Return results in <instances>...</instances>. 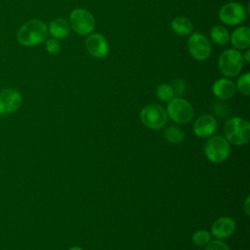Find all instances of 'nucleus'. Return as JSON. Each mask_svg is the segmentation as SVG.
<instances>
[{
  "instance_id": "f257e3e1",
  "label": "nucleus",
  "mask_w": 250,
  "mask_h": 250,
  "mask_svg": "<svg viewBox=\"0 0 250 250\" xmlns=\"http://www.w3.org/2000/svg\"><path fill=\"white\" fill-rule=\"evenodd\" d=\"M48 35V27L42 21L30 20L21 26L17 39L22 46L31 47L46 41Z\"/></svg>"
},
{
  "instance_id": "f03ea898",
  "label": "nucleus",
  "mask_w": 250,
  "mask_h": 250,
  "mask_svg": "<svg viewBox=\"0 0 250 250\" xmlns=\"http://www.w3.org/2000/svg\"><path fill=\"white\" fill-rule=\"evenodd\" d=\"M227 141L234 146H244L250 141V123L241 117H232L225 124Z\"/></svg>"
},
{
  "instance_id": "7ed1b4c3",
  "label": "nucleus",
  "mask_w": 250,
  "mask_h": 250,
  "mask_svg": "<svg viewBox=\"0 0 250 250\" xmlns=\"http://www.w3.org/2000/svg\"><path fill=\"white\" fill-rule=\"evenodd\" d=\"M142 123L150 130H159L163 128L168 121L166 109L158 104H150L143 107L140 112Z\"/></svg>"
},
{
  "instance_id": "20e7f679",
  "label": "nucleus",
  "mask_w": 250,
  "mask_h": 250,
  "mask_svg": "<svg viewBox=\"0 0 250 250\" xmlns=\"http://www.w3.org/2000/svg\"><path fill=\"white\" fill-rule=\"evenodd\" d=\"M166 112L177 124H187L193 118V107L187 100L177 97L168 102Z\"/></svg>"
},
{
  "instance_id": "39448f33",
  "label": "nucleus",
  "mask_w": 250,
  "mask_h": 250,
  "mask_svg": "<svg viewBox=\"0 0 250 250\" xmlns=\"http://www.w3.org/2000/svg\"><path fill=\"white\" fill-rule=\"evenodd\" d=\"M204 152L209 161L221 163L229 157L230 146L226 138L222 136H212L205 143Z\"/></svg>"
},
{
  "instance_id": "423d86ee",
  "label": "nucleus",
  "mask_w": 250,
  "mask_h": 250,
  "mask_svg": "<svg viewBox=\"0 0 250 250\" xmlns=\"http://www.w3.org/2000/svg\"><path fill=\"white\" fill-rule=\"evenodd\" d=\"M243 58L235 49H227L219 57L218 66L220 71L228 77L236 76L243 67Z\"/></svg>"
},
{
  "instance_id": "0eeeda50",
  "label": "nucleus",
  "mask_w": 250,
  "mask_h": 250,
  "mask_svg": "<svg viewBox=\"0 0 250 250\" xmlns=\"http://www.w3.org/2000/svg\"><path fill=\"white\" fill-rule=\"evenodd\" d=\"M69 25L79 35H89L95 29L96 21L93 15L82 8L71 11L69 16Z\"/></svg>"
},
{
  "instance_id": "6e6552de",
  "label": "nucleus",
  "mask_w": 250,
  "mask_h": 250,
  "mask_svg": "<svg viewBox=\"0 0 250 250\" xmlns=\"http://www.w3.org/2000/svg\"><path fill=\"white\" fill-rule=\"evenodd\" d=\"M188 49L190 56L197 61L207 60L212 52L210 41L199 32H194L188 40Z\"/></svg>"
},
{
  "instance_id": "1a4fd4ad",
  "label": "nucleus",
  "mask_w": 250,
  "mask_h": 250,
  "mask_svg": "<svg viewBox=\"0 0 250 250\" xmlns=\"http://www.w3.org/2000/svg\"><path fill=\"white\" fill-rule=\"evenodd\" d=\"M219 18L224 23L236 25L245 21L246 11L240 3L229 2L221 7L219 11Z\"/></svg>"
},
{
  "instance_id": "9d476101",
  "label": "nucleus",
  "mask_w": 250,
  "mask_h": 250,
  "mask_svg": "<svg viewBox=\"0 0 250 250\" xmlns=\"http://www.w3.org/2000/svg\"><path fill=\"white\" fill-rule=\"evenodd\" d=\"M22 104L21 93L15 89H4L0 92V115L17 111Z\"/></svg>"
},
{
  "instance_id": "9b49d317",
  "label": "nucleus",
  "mask_w": 250,
  "mask_h": 250,
  "mask_svg": "<svg viewBox=\"0 0 250 250\" xmlns=\"http://www.w3.org/2000/svg\"><path fill=\"white\" fill-rule=\"evenodd\" d=\"M89 54L95 58H104L108 53V43L104 36L100 33H90L85 41Z\"/></svg>"
},
{
  "instance_id": "f8f14e48",
  "label": "nucleus",
  "mask_w": 250,
  "mask_h": 250,
  "mask_svg": "<svg viewBox=\"0 0 250 250\" xmlns=\"http://www.w3.org/2000/svg\"><path fill=\"white\" fill-rule=\"evenodd\" d=\"M218 126L216 118L211 114H203L196 118L193 123V133L199 138L210 137L214 134Z\"/></svg>"
},
{
  "instance_id": "ddd939ff",
  "label": "nucleus",
  "mask_w": 250,
  "mask_h": 250,
  "mask_svg": "<svg viewBox=\"0 0 250 250\" xmlns=\"http://www.w3.org/2000/svg\"><path fill=\"white\" fill-rule=\"evenodd\" d=\"M235 229V221L230 217L217 219L211 227V234L216 239H225L230 236Z\"/></svg>"
},
{
  "instance_id": "4468645a",
  "label": "nucleus",
  "mask_w": 250,
  "mask_h": 250,
  "mask_svg": "<svg viewBox=\"0 0 250 250\" xmlns=\"http://www.w3.org/2000/svg\"><path fill=\"white\" fill-rule=\"evenodd\" d=\"M236 91L235 84L228 78H220L216 80L212 86L213 94L220 100L230 99Z\"/></svg>"
},
{
  "instance_id": "2eb2a0df",
  "label": "nucleus",
  "mask_w": 250,
  "mask_h": 250,
  "mask_svg": "<svg viewBox=\"0 0 250 250\" xmlns=\"http://www.w3.org/2000/svg\"><path fill=\"white\" fill-rule=\"evenodd\" d=\"M232 46L239 50H246L250 46V28L248 26H240L236 28L229 38Z\"/></svg>"
},
{
  "instance_id": "dca6fc26",
  "label": "nucleus",
  "mask_w": 250,
  "mask_h": 250,
  "mask_svg": "<svg viewBox=\"0 0 250 250\" xmlns=\"http://www.w3.org/2000/svg\"><path fill=\"white\" fill-rule=\"evenodd\" d=\"M70 25L64 19L58 18L50 22L48 31L55 39H63L68 36Z\"/></svg>"
},
{
  "instance_id": "f3484780",
  "label": "nucleus",
  "mask_w": 250,
  "mask_h": 250,
  "mask_svg": "<svg viewBox=\"0 0 250 250\" xmlns=\"http://www.w3.org/2000/svg\"><path fill=\"white\" fill-rule=\"evenodd\" d=\"M171 27L178 35H188L193 31V24L190 20L186 17H176L172 22Z\"/></svg>"
},
{
  "instance_id": "a211bd4d",
  "label": "nucleus",
  "mask_w": 250,
  "mask_h": 250,
  "mask_svg": "<svg viewBox=\"0 0 250 250\" xmlns=\"http://www.w3.org/2000/svg\"><path fill=\"white\" fill-rule=\"evenodd\" d=\"M211 39L214 43L218 45H226L229 41V34L228 29L223 25H215L210 31Z\"/></svg>"
},
{
  "instance_id": "6ab92c4d",
  "label": "nucleus",
  "mask_w": 250,
  "mask_h": 250,
  "mask_svg": "<svg viewBox=\"0 0 250 250\" xmlns=\"http://www.w3.org/2000/svg\"><path fill=\"white\" fill-rule=\"evenodd\" d=\"M164 138L166 141L173 145H179L185 140L184 131L177 126H170L164 131Z\"/></svg>"
},
{
  "instance_id": "aec40b11",
  "label": "nucleus",
  "mask_w": 250,
  "mask_h": 250,
  "mask_svg": "<svg viewBox=\"0 0 250 250\" xmlns=\"http://www.w3.org/2000/svg\"><path fill=\"white\" fill-rule=\"evenodd\" d=\"M156 97L162 102H169L174 98V91L170 84L161 83L157 86L155 91Z\"/></svg>"
},
{
  "instance_id": "412c9836",
  "label": "nucleus",
  "mask_w": 250,
  "mask_h": 250,
  "mask_svg": "<svg viewBox=\"0 0 250 250\" xmlns=\"http://www.w3.org/2000/svg\"><path fill=\"white\" fill-rule=\"evenodd\" d=\"M211 240V233L206 229H199L191 236V241L196 246H204Z\"/></svg>"
},
{
  "instance_id": "4be33fe9",
  "label": "nucleus",
  "mask_w": 250,
  "mask_h": 250,
  "mask_svg": "<svg viewBox=\"0 0 250 250\" xmlns=\"http://www.w3.org/2000/svg\"><path fill=\"white\" fill-rule=\"evenodd\" d=\"M236 89L244 96H248L250 93V74L249 72H246L242 74L235 85Z\"/></svg>"
},
{
  "instance_id": "5701e85b",
  "label": "nucleus",
  "mask_w": 250,
  "mask_h": 250,
  "mask_svg": "<svg viewBox=\"0 0 250 250\" xmlns=\"http://www.w3.org/2000/svg\"><path fill=\"white\" fill-rule=\"evenodd\" d=\"M205 250H230L227 243L222 241L221 239H214L210 240L206 244Z\"/></svg>"
},
{
  "instance_id": "b1692460",
  "label": "nucleus",
  "mask_w": 250,
  "mask_h": 250,
  "mask_svg": "<svg viewBox=\"0 0 250 250\" xmlns=\"http://www.w3.org/2000/svg\"><path fill=\"white\" fill-rule=\"evenodd\" d=\"M45 48H46V51L50 54H57L60 52L61 50V44L60 42L55 39V38H51V39H47L46 40V44H45Z\"/></svg>"
},
{
  "instance_id": "393cba45",
  "label": "nucleus",
  "mask_w": 250,
  "mask_h": 250,
  "mask_svg": "<svg viewBox=\"0 0 250 250\" xmlns=\"http://www.w3.org/2000/svg\"><path fill=\"white\" fill-rule=\"evenodd\" d=\"M174 91L175 95H182L185 92L186 89V84L182 79H177L174 81L173 85H171Z\"/></svg>"
},
{
  "instance_id": "a878e982",
  "label": "nucleus",
  "mask_w": 250,
  "mask_h": 250,
  "mask_svg": "<svg viewBox=\"0 0 250 250\" xmlns=\"http://www.w3.org/2000/svg\"><path fill=\"white\" fill-rule=\"evenodd\" d=\"M250 197L249 196H247L246 197V199H245V202H244V207H243V210H244V212H245V214L248 216L249 215V213H250V208H249V199Z\"/></svg>"
},
{
  "instance_id": "bb28decb",
  "label": "nucleus",
  "mask_w": 250,
  "mask_h": 250,
  "mask_svg": "<svg viewBox=\"0 0 250 250\" xmlns=\"http://www.w3.org/2000/svg\"><path fill=\"white\" fill-rule=\"evenodd\" d=\"M242 58H243V61L246 62H249L250 61V51L248 49H246L245 53L242 55Z\"/></svg>"
},
{
  "instance_id": "cd10ccee",
  "label": "nucleus",
  "mask_w": 250,
  "mask_h": 250,
  "mask_svg": "<svg viewBox=\"0 0 250 250\" xmlns=\"http://www.w3.org/2000/svg\"><path fill=\"white\" fill-rule=\"evenodd\" d=\"M67 250H84V249H82L81 247H78V246H73V247H71V248H69Z\"/></svg>"
}]
</instances>
